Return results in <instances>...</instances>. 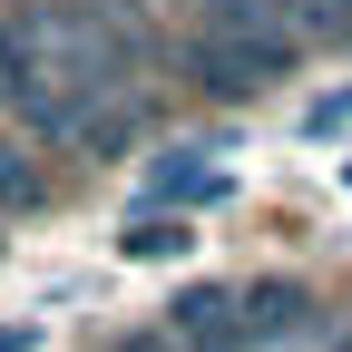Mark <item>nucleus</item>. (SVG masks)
<instances>
[{"label":"nucleus","instance_id":"obj_1","mask_svg":"<svg viewBox=\"0 0 352 352\" xmlns=\"http://www.w3.org/2000/svg\"><path fill=\"white\" fill-rule=\"evenodd\" d=\"M314 323V294L284 284V274H254V284H196L166 303V333L186 352H274Z\"/></svg>","mask_w":352,"mask_h":352},{"label":"nucleus","instance_id":"obj_2","mask_svg":"<svg viewBox=\"0 0 352 352\" xmlns=\"http://www.w3.org/2000/svg\"><path fill=\"white\" fill-rule=\"evenodd\" d=\"M206 39H226V50H245L264 78H294L303 69V30H294V10L284 0H206Z\"/></svg>","mask_w":352,"mask_h":352},{"label":"nucleus","instance_id":"obj_3","mask_svg":"<svg viewBox=\"0 0 352 352\" xmlns=\"http://www.w3.org/2000/svg\"><path fill=\"white\" fill-rule=\"evenodd\" d=\"M226 196V166H215V147H166L157 166H147V186H138V206L127 215H186V206H215Z\"/></svg>","mask_w":352,"mask_h":352},{"label":"nucleus","instance_id":"obj_4","mask_svg":"<svg viewBox=\"0 0 352 352\" xmlns=\"http://www.w3.org/2000/svg\"><path fill=\"white\" fill-rule=\"evenodd\" d=\"M176 69H186V78L206 88V98H226V108H235V98H254V88H274V78H264L245 50H226V39H196V50L176 59Z\"/></svg>","mask_w":352,"mask_h":352},{"label":"nucleus","instance_id":"obj_5","mask_svg":"<svg viewBox=\"0 0 352 352\" xmlns=\"http://www.w3.org/2000/svg\"><path fill=\"white\" fill-rule=\"evenodd\" d=\"M50 206V166L30 157V138H0V215H39Z\"/></svg>","mask_w":352,"mask_h":352},{"label":"nucleus","instance_id":"obj_6","mask_svg":"<svg viewBox=\"0 0 352 352\" xmlns=\"http://www.w3.org/2000/svg\"><path fill=\"white\" fill-rule=\"evenodd\" d=\"M127 264H176V254H186L196 235H186V215H127Z\"/></svg>","mask_w":352,"mask_h":352},{"label":"nucleus","instance_id":"obj_7","mask_svg":"<svg viewBox=\"0 0 352 352\" xmlns=\"http://www.w3.org/2000/svg\"><path fill=\"white\" fill-rule=\"evenodd\" d=\"M342 118H352V88H333V98H314V108H303V138H333Z\"/></svg>","mask_w":352,"mask_h":352},{"label":"nucleus","instance_id":"obj_8","mask_svg":"<svg viewBox=\"0 0 352 352\" xmlns=\"http://www.w3.org/2000/svg\"><path fill=\"white\" fill-rule=\"evenodd\" d=\"M20 108V50H10V20H0V118Z\"/></svg>","mask_w":352,"mask_h":352},{"label":"nucleus","instance_id":"obj_9","mask_svg":"<svg viewBox=\"0 0 352 352\" xmlns=\"http://www.w3.org/2000/svg\"><path fill=\"white\" fill-rule=\"evenodd\" d=\"M118 352H186V342H176V333L157 323V333H118Z\"/></svg>","mask_w":352,"mask_h":352},{"label":"nucleus","instance_id":"obj_10","mask_svg":"<svg viewBox=\"0 0 352 352\" xmlns=\"http://www.w3.org/2000/svg\"><path fill=\"white\" fill-rule=\"evenodd\" d=\"M0 352H39V323H0Z\"/></svg>","mask_w":352,"mask_h":352},{"label":"nucleus","instance_id":"obj_11","mask_svg":"<svg viewBox=\"0 0 352 352\" xmlns=\"http://www.w3.org/2000/svg\"><path fill=\"white\" fill-rule=\"evenodd\" d=\"M186 10H206V0H186Z\"/></svg>","mask_w":352,"mask_h":352},{"label":"nucleus","instance_id":"obj_12","mask_svg":"<svg viewBox=\"0 0 352 352\" xmlns=\"http://www.w3.org/2000/svg\"><path fill=\"white\" fill-rule=\"evenodd\" d=\"M342 352H352V333H342Z\"/></svg>","mask_w":352,"mask_h":352}]
</instances>
